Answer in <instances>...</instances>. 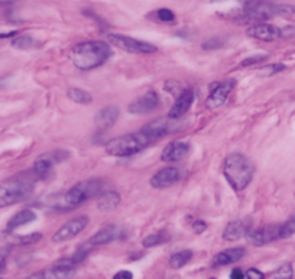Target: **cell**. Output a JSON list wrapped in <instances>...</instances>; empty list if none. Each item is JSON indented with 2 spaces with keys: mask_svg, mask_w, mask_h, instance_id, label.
Wrapping results in <instances>:
<instances>
[{
  "mask_svg": "<svg viewBox=\"0 0 295 279\" xmlns=\"http://www.w3.org/2000/svg\"><path fill=\"white\" fill-rule=\"evenodd\" d=\"M293 234H295V216H293L287 223L282 224V226H281V230H279V236H281V239L291 237Z\"/></svg>",
  "mask_w": 295,
  "mask_h": 279,
  "instance_id": "cell-30",
  "label": "cell"
},
{
  "mask_svg": "<svg viewBox=\"0 0 295 279\" xmlns=\"http://www.w3.org/2000/svg\"><path fill=\"white\" fill-rule=\"evenodd\" d=\"M174 125H175V120H172L166 116V117H159V119L149 122L145 128H142V131L155 142L156 139H159L174 131Z\"/></svg>",
  "mask_w": 295,
  "mask_h": 279,
  "instance_id": "cell-11",
  "label": "cell"
},
{
  "mask_svg": "<svg viewBox=\"0 0 295 279\" xmlns=\"http://www.w3.org/2000/svg\"><path fill=\"white\" fill-rule=\"evenodd\" d=\"M242 3H243V6L245 4H247V3H252V1H256V0H240Z\"/></svg>",
  "mask_w": 295,
  "mask_h": 279,
  "instance_id": "cell-40",
  "label": "cell"
},
{
  "mask_svg": "<svg viewBox=\"0 0 295 279\" xmlns=\"http://www.w3.org/2000/svg\"><path fill=\"white\" fill-rule=\"evenodd\" d=\"M245 274L240 271V269H233L232 274H230V279H245Z\"/></svg>",
  "mask_w": 295,
  "mask_h": 279,
  "instance_id": "cell-38",
  "label": "cell"
},
{
  "mask_svg": "<svg viewBox=\"0 0 295 279\" xmlns=\"http://www.w3.org/2000/svg\"><path fill=\"white\" fill-rule=\"evenodd\" d=\"M12 46L13 48H18V49H32L35 46H39V44L32 37L20 35V37L15 38L12 41Z\"/></svg>",
  "mask_w": 295,
  "mask_h": 279,
  "instance_id": "cell-27",
  "label": "cell"
},
{
  "mask_svg": "<svg viewBox=\"0 0 295 279\" xmlns=\"http://www.w3.org/2000/svg\"><path fill=\"white\" fill-rule=\"evenodd\" d=\"M65 158H68V153L65 150H55L41 155L34 164V174L39 180H45L47 177H49L54 165L58 162H62Z\"/></svg>",
  "mask_w": 295,
  "mask_h": 279,
  "instance_id": "cell-8",
  "label": "cell"
},
{
  "mask_svg": "<svg viewBox=\"0 0 295 279\" xmlns=\"http://www.w3.org/2000/svg\"><path fill=\"white\" fill-rule=\"evenodd\" d=\"M103 186H104V184L98 180L78 183L65 194V203L70 207L80 205L81 203L90 200L93 197H97L103 191Z\"/></svg>",
  "mask_w": 295,
  "mask_h": 279,
  "instance_id": "cell-5",
  "label": "cell"
},
{
  "mask_svg": "<svg viewBox=\"0 0 295 279\" xmlns=\"http://www.w3.org/2000/svg\"><path fill=\"white\" fill-rule=\"evenodd\" d=\"M246 279H263V274L258 271V269H255V268H252V269H249L247 272H246Z\"/></svg>",
  "mask_w": 295,
  "mask_h": 279,
  "instance_id": "cell-33",
  "label": "cell"
},
{
  "mask_svg": "<svg viewBox=\"0 0 295 279\" xmlns=\"http://www.w3.org/2000/svg\"><path fill=\"white\" fill-rule=\"evenodd\" d=\"M0 279H3V278H0Z\"/></svg>",
  "mask_w": 295,
  "mask_h": 279,
  "instance_id": "cell-42",
  "label": "cell"
},
{
  "mask_svg": "<svg viewBox=\"0 0 295 279\" xmlns=\"http://www.w3.org/2000/svg\"><path fill=\"white\" fill-rule=\"evenodd\" d=\"M263 59H266V55L249 56V58H246L245 61H242L240 67H249V65H255V64H259V62H262Z\"/></svg>",
  "mask_w": 295,
  "mask_h": 279,
  "instance_id": "cell-31",
  "label": "cell"
},
{
  "mask_svg": "<svg viewBox=\"0 0 295 279\" xmlns=\"http://www.w3.org/2000/svg\"><path fill=\"white\" fill-rule=\"evenodd\" d=\"M42 239L41 233H32V234H26V236H15L10 239L12 244H18V246H25V244H34L38 243Z\"/></svg>",
  "mask_w": 295,
  "mask_h": 279,
  "instance_id": "cell-28",
  "label": "cell"
},
{
  "mask_svg": "<svg viewBox=\"0 0 295 279\" xmlns=\"http://www.w3.org/2000/svg\"><path fill=\"white\" fill-rule=\"evenodd\" d=\"M233 87H235V81L233 80H226V81L219 83L211 90V93H210L207 101H205L207 109H217V107L223 106L226 103V100H227L230 92L233 90Z\"/></svg>",
  "mask_w": 295,
  "mask_h": 279,
  "instance_id": "cell-10",
  "label": "cell"
},
{
  "mask_svg": "<svg viewBox=\"0 0 295 279\" xmlns=\"http://www.w3.org/2000/svg\"><path fill=\"white\" fill-rule=\"evenodd\" d=\"M246 232H247V229L242 222H232L226 226V229L223 232V239L229 240V242H235V240H239L240 237H243L246 234Z\"/></svg>",
  "mask_w": 295,
  "mask_h": 279,
  "instance_id": "cell-22",
  "label": "cell"
},
{
  "mask_svg": "<svg viewBox=\"0 0 295 279\" xmlns=\"http://www.w3.org/2000/svg\"><path fill=\"white\" fill-rule=\"evenodd\" d=\"M120 203V195L119 192L116 191H110V192H104L100 195L98 198V208L103 210V211H110V210H114L117 205Z\"/></svg>",
  "mask_w": 295,
  "mask_h": 279,
  "instance_id": "cell-23",
  "label": "cell"
},
{
  "mask_svg": "<svg viewBox=\"0 0 295 279\" xmlns=\"http://www.w3.org/2000/svg\"><path fill=\"white\" fill-rule=\"evenodd\" d=\"M221 45V42L219 39H211V41H208V42H204L203 44V48L204 49H214V48H219Z\"/></svg>",
  "mask_w": 295,
  "mask_h": 279,
  "instance_id": "cell-35",
  "label": "cell"
},
{
  "mask_svg": "<svg viewBox=\"0 0 295 279\" xmlns=\"http://www.w3.org/2000/svg\"><path fill=\"white\" fill-rule=\"evenodd\" d=\"M180 178H181V172L178 168H164L150 178V186L153 188H166L174 186L177 181H180Z\"/></svg>",
  "mask_w": 295,
  "mask_h": 279,
  "instance_id": "cell-15",
  "label": "cell"
},
{
  "mask_svg": "<svg viewBox=\"0 0 295 279\" xmlns=\"http://www.w3.org/2000/svg\"><path fill=\"white\" fill-rule=\"evenodd\" d=\"M37 175L22 172L0 184V208L26 200L35 188Z\"/></svg>",
  "mask_w": 295,
  "mask_h": 279,
  "instance_id": "cell-2",
  "label": "cell"
},
{
  "mask_svg": "<svg viewBox=\"0 0 295 279\" xmlns=\"http://www.w3.org/2000/svg\"><path fill=\"white\" fill-rule=\"evenodd\" d=\"M246 34L249 37L256 38L260 41H265V42H272L278 38L282 35L281 29L275 26V25H271V23H256V25H252Z\"/></svg>",
  "mask_w": 295,
  "mask_h": 279,
  "instance_id": "cell-13",
  "label": "cell"
},
{
  "mask_svg": "<svg viewBox=\"0 0 295 279\" xmlns=\"http://www.w3.org/2000/svg\"><path fill=\"white\" fill-rule=\"evenodd\" d=\"M245 253H246V250H245L243 247L226 249V250H223L219 255L214 256L213 265H214V266H226V265L235 263V262L240 261V259L245 256Z\"/></svg>",
  "mask_w": 295,
  "mask_h": 279,
  "instance_id": "cell-18",
  "label": "cell"
},
{
  "mask_svg": "<svg viewBox=\"0 0 295 279\" xmlns=\"http://www.w3.org/2000/svg\"><path fill=\"white\" fill-rule=\"evenodd\" d=\"M156 15H158L159 20H162V22H172L175 19L172 10H169V9H159Z\"/></svg>",
  "mask_w": 295,
  "mask_h": 279,
  "instance_id": "cell-32",
  "label": "cell"
},
{
  "mask_svg": "<svg viewBox=\"0 0 295 279\" xmlns=\"http://www.w3.org/2000/svg\"><path fill=\"white\" fill-rule=\"evenodd\" d=\"M109 42L111 45L117 46L119 49H123L130 54H152L156 52V46L152 44H148L144 41H138L125 35H109Z\"/></svg>",
  "mask_w": 295,
  "mask_h": 279,
  "instance_id": "cell-6",
  "label": "cell"
},
{
  "mask_svg": "<svg viewBox=\"0 0 295 279\" xmlns=\"http://www.w3.org/2000/svg\"><path fill=\"white\" fill-rule=\"evenodd\" d=\"M37 220V214L35 211L26 208V210H20L19 213H16L9 222L6 224V232H13L15 229H18L20 226H25L28 223H32Z\"/></svg>",
  "mask_w": 295,
  "mask_h": 279,
  "instance_id": "cell-20",
  "label": "cell"
},
{
  "mask_svg": "<svg viewBox=\"0 0 295 279\" xmlns=\"http://www.w3.org/2000/svg\"><path fill=\"white\" fill-rule=\"evenodd\" d=\"M159 104V97L156 92L150 90L145 93L142 97H139L138 100H135L133 103H130L129 113L132 114H147V113L153 112Z\"/></svg>",
  "mask_w": 295,
  "mask_h": 279,
  "instance_id": "cell-12",
  "label": "cell"
},
{
  "mask_svg": "<svg viewBox=\"0 0 295 279\" xmlns=\"http://www.w3.org/2000/svg\"><path fill=\"white\" fill-rule=\"evenodd\" d=\"M116 234H117V230L114 226H106L103 227L101 230H98L89 242L92 243L93 246H100V244H107V243L113 242L116 239Z\"/></svg>",
  "mask_w": 295,
  "mask_h": 279,
  "instance_id": "cell-21",
  "label": "cell"
},
{
  "mask_svg": "<svg viewBox=\"0 0 295 279\" xmlns=\"http://www.w3.org/2000/svg\"><path fill=\"white\" fill-rule=\"evenodd\" d=\"M211 1H223V0H211Z\"/></svg>",
  "mask_w": 295,
  "mask_h": 279,
  "instance_id": "cell-41",
  "label": "cell"
},
{
  "mask_svg": "<svg viewBox=\"0 0 295 279\" xmlns=\"http://www.w3.org/2000/svg\"><path fill=\"white\" fill-rule=\"evenodd\" d=\"M90 222V219L87 216H78L74 217L70 222H67L65 224H62L58 230L55 232V234L52 236V242L54 243H62L71 240L73 237H75L78 233H81L87 224Z\"/></svg>",
  "mask_w": 295,
  "mask_h": 279,
  "instance_id": "cell-7",
  "label": "cell"
},
{
  "mask_svg": "<svg viewBox=\"0 0 295 279\" xmlns=\"http://www.w3.org/2000/svg\"><path fill=\"white\" fill-rule=\"evenodd\" d=\"M110 55L109 44L103 41H89L75 45L70 52V59L78 70L89 71L103 65Z\"/></svg>",
  "mask_w": 295,
  "mask_h": 279,
  "instance_id": "cell-1",
  "label": "cell"
},
{
  "mask_svg": "<svg viewBox=\"0 0 295 279\" xmlns=\"http://www.w3.org/2000/svg\"><path fill=\"white\" fill-rule=\"evenodd\" d=\"M205 229H207V224L204 223L203 220H196L194 224H193V230H194V233H197V234H201Z\"/></svg>",
  "mask_w": 295,
  "mask_h": 279,
  "instance_id": "cell-34",
  "label": "cell"
},
{
  "mask_svg": "<svg viewBox=\"0 0 295 279\" xmlns=\"http://www.w3.org/2000/svg\"><path fill=\"white\" fill-rule=\"evenodd\" d=\"M168 240H169V234H168V232L161 230V232L152 233V234H149L148 237H145V239H144V242H142V244H144L145 247H155V246L162 244V243L168 242Z\"/></svg>",
  "mask_w": 295,
  "mask_h": 279,
  "instance_id": "cell-26",
  "label": "cell"
},
{
  "mask_svg": "<svg viewBox=\"0 0 295 279\" xmlns=\"http://www.w3.org/2000/svg\"><path fill=\"white\" fill-rule=\"evenodd\" d=\"M15 0H0V6H3V4H10V3H13Z\"/></svg>",
  "mask_w": 295,
  "mask_h": 279,
  "instance_id": "cell-39",
  "label": "cell"
},
{
  "mask_svg": "<svg viewBox=\"0 0 295 279\" xmlns=\"http://www.w3.org/2000/svg\"><path fill=\"white\" fill-rule=\"evenodd\" d=\"M67 95L70 100H73L74 103H78V104H90L93 101L92 94H89L86 90H81V89H70L67 92Z\"/></svg>",
  "mask_w": 295,
  "mask_h": 279,
  "instance_id": "cell-25",
  "label": "cell"
},
{
  "mask_svg": "<svg viewBox=\"0 0 295 279\" xmlns=\"http://www.w3.org/2000/svg\"><path fill=\"white\" fill-rule=\"evenodd\" d=\"M223 172L229 184L236 191H240L250 184L255 168L245 155L235 152L226 158L224 165H223Z\"/></svg>",
  "mask_w": 295,
  "mask_h": 279,
  "instance_id": "cell-3",
  "label": "cell"
},
{
  "mask_svg": "<svg viewBox=\"0 0 295 279\" xmlns=\"http://www.w3.org/2000/svg\"><path fill=\"white\" fill-rule=\"evenodd\" d=\"M188 153H190V145L187 142L175 140L166 145L165 149L162 150L161 159L164 162H178L187 158Z\"/></svg>",
  "mask_w": 295,
  "mask_h": 279,
  "instance_id": "cell-16",
  "label": "cell"
},
{
  "mask_svg": "<svg viewBox=\"0 0 295 279\" xmlns=\"http://www.w3.org/2000/svg\"><path fill=\"white\" fill-rule=\"evenodd\" d=\"M152 142L153 140L141 129L136 133H129V135H125V136H119V138L111 139L106 143L104 149L111 156L126 158V156H132V155L144 150Z\"/></svg>",
  "mask_w": 295,
  "mask_h": 279,
  "instance_id": "cell-4",
  "label": "cell"
},
{
  "mask_svg": "<svg viewBox=\"0 0 295 279\" xmlns=\"http://www.w3.org/2000/svg\"><path fill=\"white\" fill-rule=\"evenodd\" d=\"M293 277H294V269L290 263L279 266L277 271L272 274L274 279H293Z\"/></svg>",
  "mask_w": 295,
  "mask_h": 279,
  "instance_id": "cell-29",
  "label": "cell"
},
{
  "mask_svg": "<svg viewBox=\"0 0 295 279\" xmlns=\"http://www.w3.org/2000/svg\"><path fill=\"white\" fill-rule=\"evenodd\" d=\"M279 230H281V226H266L262 229H252L246 232L245 237L253 246H263V244L281 239Z\"/></svg>",
  "mask_w": 295,
  "mask_h": 279,
  "instance_id": "cell-9",
  "label": "cell"
},
{
  "mask_svg": "<svg viewBox=\"0 0 295 279\" xmlns=\"http://www.w3.org/2000/svg\"><path fill=\"white\" fill-rule=\"evenodd\" d=\"M75 271L74 269H67V268H56L47 271H39L37 274H32L25 279H73Z\"/></svg>",
  "mask_w": 295,
  "mask_h": 279,
  "instance_id": "cell-19",
  "label": "cell"
},
{
  "mask_svg": "<svg viewBox=\"0 0 295 279\" xmlns=\"http://www.w3.org/2000/svg\"><path fill=\"white\" fill-rule=\"evenodd\" d=\"M191 259H193V252H191V250H181V252L174 253V255L169 258V265H171V268H174V269H181V268L185 266Z\"/></svg>",
  "mask_w": 295,
  "mask_h": 279,
  "instance_id": "cell-24",
  "label": "cell"
},
{
  "mask_svg": "<svg viewBox=\"0 0 295 279\" xmlns=\"http://www.w3.org/2000/svg\"><path fill=\"white\" fill-rule=\"evenodd\" d=\"M6 256H7V249H0V272H3V269H4Z\"/></svg>",
  "mask_w": 295,
  "mask_h": 279,
  "instance_id": "cell-37",
  "label": "cell"
},
{
  "mask_svg": "<svg viewBox=\"0 0 295 279\" xmlns=\"http://www.w3.org/2000/svg\"><path fill=\"white\" fill-rule=\"evenodd\" d=\"M193 103H194V92L190 90V89L183 90L180 93V95H178V98L175 100L174 106L169 109L168 117L172 119V120H177V119L183 117L185 113L190 110V107H191Z\"/></svg>",
  "mask_w": 295,
  "mask_h": 279,
  "instance_id": "cell-14",
  "label": "cell"
},
{
  "mask_svg": "<svg viewBox=\"0 0 295 279\" xmlns=\"http://www.w3.org/2000/svg\"><path fill=\"white\" fill-rule=\"evenodd\" d=\"M113 279H133V275H132V272L129 271H119Z\"/></svg>",
  "mask_w": 295,
  "mask_h": 279,
  "instance_id": "cell-36",
  "label": "cell"
},
{
  "mask_svg": "<svg viewBox=\"0 0 295 279\" xmlns=\"http://www.w3.org/2000/svg\"><path fill=\"white\" fill-rule=\"evenodd\" d=\"M119 119V109L116 106H107L103 110L97 113L96 116V126L101 131H107L116 123V120Z\"/></svg>",
  "mask_w": 295,
  "mask_h": 279,
  "instance_id": "cell-17",
  "label": "cell"
}]
</instances>
